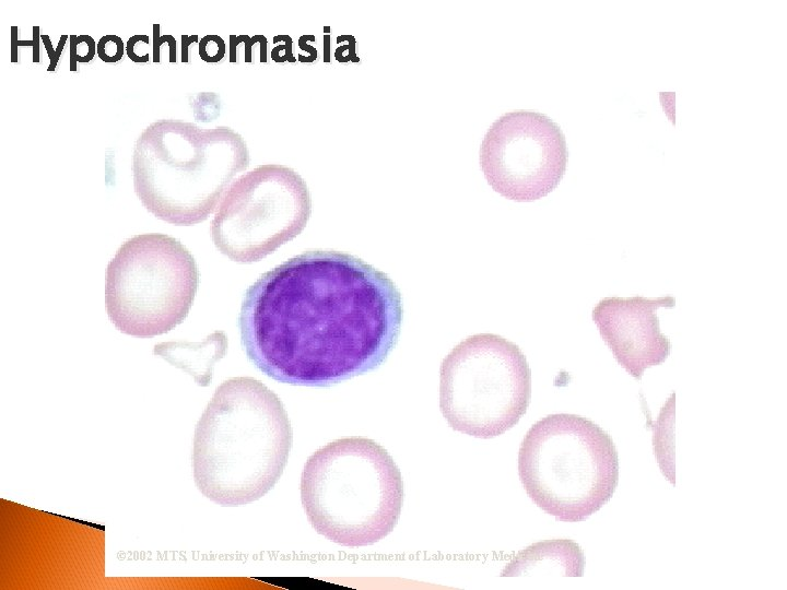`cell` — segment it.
<instances>
[{
    "mask_svg": "<svg viewBox=\"0 0 787 590\" xmlns=\"http://www.w3.org/2000/svg\"><path fill=\"white\" fill-rule=\"evenodd\" d=\"M585 557L580 546L567 539L537 542L519 551L501 577L555 579L583 577Z\"/></svg>",
    "mask_w": 787,
    "mask_h": 590,
    "instance_id": "cell-11",
    "label": "cell"
},
{
    "mask_svg": "<svg viewBox=\"0 0 787 590\" xmlns=\"http://www.w3.org/2000/svg\"><path fill=\"white\" fill-rule=\"evenodd\" d=\"M566 162V141L560 126L532 110L502 115L480 148V166L488 184L518 202L535 201L554 190Z\"/></svg>",
    "mask_w": 787,
    "mask_h": 590,
    "instance_id": "cell-9",
    "label": "cell"
},
{
    "mask_svg": "<svg viewBox=\"0 0 787 590\" xmlns=\"http://www.w3.org/2000/svg\"><path fill=\"white\" fill-rule=\"evenodd\" d=\"M310 214L305 179L289 166L262 164L224 193L211 223L212 241L232 261L257 262L298 236Z\"/></svg>",
    "mask_w": 787,
    "mask_h": 590,
    "instance_id": "cell-8",
    "label": "cell"
},
{
    "mask_svg": "<svg viewBox=\"0 0 787 590\" xmlns=\"http://www.w3.org/2000/svg\"><path fill=\"white\" fill-rule=\"evenodd\" d=\"M96 52L104 62H117L124 56V42L117 35H105L97 42Z\"/></svg>",
    "mask_w": 787,
    "mask_h": 590,
    "instance_id": "cell-14",
    "label": "cell"
},
{
    "mask_svg": "<svg viewBox=\"0 0 787 590\" xmlns=\"http://www.w3.org/2000/svg\"><path fill=\"white\" fill-rule=\"evenodd\" d=\"M672 296L604 297L592 309V320L618 363L634 378L660 365L670 354L671 343L661 333L657 310L672 308Z\"/></svg>",
    "mask_w": 787,
    "mask_h": 590,
    "instance_id": "cell-10",
    "label": "cell"
},
{
    "mask_svg": "<svg viewBox=\"0 0 787 590\" xmlns=\"http://www.w3.org/2000/svg\"><path fill=\"white\" fill-rule=\"evenodd\" d=\"M301 499L315 531L342 546L372 545L396 527L403 504L400 470L366 437L325 445L305 462Z\"/></svg>",
    "mask_w": 787,
    "mask_h": 590,
    "instance_id": "cell-4",
    "label": "cell"
},
{
    "mask_svg": "<svg viewBox=\"0 0 787 590\" xmlns=\"http://www.w3.org/2000/svg\"><path fill=\"white\" fill-rule=\"evenodd\" d=\"M70 70H77V63L91 61L96 52V43L90 35H70Z\"/></svg>",
    "mask_w": 787,
    "mask_h": 590,
    "instance_id": "cell-13",
    "label": "cell"
},
{
    "mask_svg": "<svg viewBox=\"0 0 787 590\" xmlns=\"http://www.w3.org/2000/svg\"><path fill=\"white\" fill-rule=\"evenodd\" d=\"M227 340L222 331L209 335L201 343L167 342L154 346V355L161 356L173 366L191 375L199 386H208L212 380L214 363L226 352Z\"/></svg>",
    "mask_w": 787,
    "mask_h": 590,
    "instance_id": "cell-12",
    "label": "cell"
},
{
    "mask_svg": "<svg viewBox=\"0 0 787 590\" xmlns=\"http://www.w3.org/2000/svg\"><path fill=\"white\" fill-rule=\"evenodd\" d=\"M225 52L223 40L215 35H209L199 43V55L205 61H219Z\"/></svg>",
    "mask_w": 787,
    "mask_h": 590,
    "instance_id": "cell-16",
    "label": "cell"
},
{
    "mask_svg": "<svg viewBox=\"0 0 787 590\" xmlns=\"http://www.w3.org/2000/svg\"><path fill=\"white\" fill-rule=\"evenodd\" d=\"M40 38H42V40H43V43H44V47H45V49L47 50V55H48V57H49V59H50V63H49V66H48V68H47V71H54V70L56 69V66H57L58 60H59V57H60V55H61V52H62V50H63V47H64V45H66L69 36H68V35H62V36L60 37V39H59V43H58L56 49L52 48L51 40H50V37H49L48 35H46V34L40 35Z\"/></svg>",
    "mask_w": 787,
    "mask_h": 590,
    "instance_id": "cell-17",
    "label": "cell"
},
{
    "mask_svg": "<svg viewBox=\"0 0 787 590\" xmlns=\"http://www.w3.org/2000/svg\"><path fill=\"white\" fill-rule=\"evenodd\" d=\"M176 42L172 35H161L160 24H153V62H160V47L165 43Z\"/></svg>",
    "mask_w": 787,
    "mask_h": 590,
    "instance_id": "cell-18",
    "label": "cell"
},
{
    "mask_svg": "<svg viewBox=\"0 0 787 590\" xmlns=\"http://www.w3.org/2000/svg\"><path fill=\"white\" fill-rule=\"evenodd\" d=\"M126 50L133 62H146L150 58L151 40L144 34L133 35L128 39Z\"/></svg>",
    "mask_w": 787,
    "mask_h": 590,
    "instance_id": "cell-15",
    "label": "cell"
},
{
    "mask_svg": "<svg viewBox=\"0 0 787 590\" xmlns=\"http://www.w3.org/2000/svg\"><path fill=\"white\" fill-rule=\"evenodd\" d=\"M527 495L557 521L578 522L613 496L619 458L611 436L586 417L557 413L535 423L518 452Z\"/></svg>",
    "mask_w": 787,
    "mask_h": 590,
    "instance_id": "cell-5",
    "label": "cell"
},
{
    "mask_svg": "<svg viewBox=\"0 0 787 590\" xmlns=\"http://www.w3.org/2000/svg\"><path fill=\"white\" fill-rule=\"evenodd\" d=\"M249 163L245 139L227 126L201 128L179 119H160L134 143V192L156 219L196 225L214 212Z\"/></svg>",
    "mask_w": 787,
    "mask_h": 590,
    "instance_id": "cell-3",
    "label": "cell"
},
{
    "mask_svg": "<svg viewBox=\"0 0 787 590\" xmlns=\"http://www.w3.org/2000/svg\"><path fill=\"white\" fill-rule=\"evenodd\" d=\"M197 38H198V37H197L196 35L192 36V37H188V36H186V35H183V36H181V39H183V44H181V61H183V62H187V61H188V57H187V48H188V45H189L190 43H192L191 40H197Z\"/></svg>",
    "mask_w": 787,
    "mask_h": 590,
    "instance_id": "cell-19",
    "label": "cell"
},
{
    "mask_svg": "<svg viewBox=\"0 0 787 590\" xmlns=\"http://www.w3.org/2000/svg\"><path fill=\"white\" fill-rule=\"evenodd\" d=\"M531 370L515 343L479 333L457 344L439 370V408L449 426L477 438L500 436L525 415Z\"/></svg>",
    "mask_w": 787,
    "mask_h": 590,
    "instance_id": "cell-7",
    "label": "cell"
},
{
    "mask_svg": "<svg viewBox=\"0 0 787 590\" xmlns=\"http://www.w3.org/2000/svg\"><path fill=\"white\" fill-rule=\"evenodd\" d=\"M403 318L395 282L364 260L316 249L265 272L245 292L238 327L248 359L298 386H330L379 367Z\"/></svg>",
    "mask_w": 787,
    "mask_h": 590,
    "instance_id": "cell-1",
    "label": "cell"
},
{
    "mask_svg": "<svg viewBox=\"0 0 787 590\" xmlns=\"http://www.w3.org/2000/svg\"><path fill=\"white\" fill-rule=\"evenodd\" d=\"M292 442L280 398L252 377L230 378L216 388L196 425L195 483L220 506L252 503L281 477Z\"/></svg>",
    "mask_w": 787,
    "mask_h": 590,
    "instance_id": "cell-2",
    "label": "cell"
},
{
    "mask_svg": "<svg viewBox=\"0 0 787 590\" xmlns=\"http://www.w3.org/2000/svg\"><path fill=\"white\" fill-rule=\"evenodd\" d=\"M198 285L196 260L183 243L166 234L136 235L107 266V315L125 334H164L187 317Z\"/></svg>",
    "mask_w": 787,
    "mask_h": 590,
    "instance_id": "cell-6",
    "label": "cell"
}]
</instances>
